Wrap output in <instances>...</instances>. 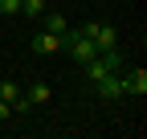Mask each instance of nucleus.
<instances>
[{
	"instance_id": "f257e3e1",
	"label": "nucleus",
	"mask_w": 147,
	"mask_h": 139,
	"mask_svg": "<svg viewBox=\"0 0 147 139\" xmlns=\"http://www.w3.org/2000/svg\"><path fill=\"white\" fill-rule=\"evenodd\" d=\"M61 53H69L74 61H82V65H86L90 57H98V45L90 41L86 33H78V29H65V33H61Z\"/></svg>"
},
{
	"instance_id": "f03ea898",
	"label": "nucleus",
	"mask_w": 147,
	"mask_h": 139,
	"mask_svg": "<svg viewBox=\"0 0 147 139\" xmlns=\"http://www.w3.org/2000/svg\"><path fill=\"white\" fill-rule=\"evenodd\" d=\"M33 53H61V37H57V33H37V37H33Z\"/></svg>"
},
{
	"instance_id": "7ed1b4c3",
	"label": "nucleus",
	"mask_w": 147,
	"mask_h": 139,
	"mask_svg": "<svg viewBox=\"0 0 147 139\" xmlns=\"http://www.w3.org/2000/svg\"><path fill=\"white\" fill-rule=\"evenodd\" d=\"M41 29H45V33H57V37H61V33L69 29V21H65L61 12H49V8H45V12H41Z\"/></svg>"
},
{
	"instance_id": "20e7f679",
	"label": "nucleus",
	"mask_w": 147,
	"mask_h": 139,
	"mask_svg": "<svg viewBox=\"0 0 147 139\" xmlns=\"http://www.w3.org/2000/svg\"><path fill=\"white\" fill-rule=\"evenodd\" d=\"M21 94L29 98V107H45V102H49V86L45 82H33L29 90H21Z\"/></svg>"
},
{
	"instance_id": "39448f33",
	"label": "nucleus",
	"mask_w": 147,
	"mask_h": 139,
	"mask_svg": "<svg viewBox=\"0 0 147 139\" xmlns=\"http://www.w3.org/2000/svg\"><path fill=\"white\" fill-rule=\"evenodd\" d=\"M21 12L29 16V21H41V12H45V0H21Z\"/></svg>"
},
{
	"instance_id": "423d86ee",
	"label": "nucleus",
	"mask_w": 147,
	"mask_h": 139,
	"mask_svg": "<svg viewBox=\"0 0 147 139\" xmlns=\"http://www.w3.org/2000/svg\"><path fill=\"white\" fill-rule=\"evenodd\" d=\"M0 98H4L8 107H12V98H21V86H16L12 78H4V82H0Z\"/></svg>"
},
{
	"instance_id": "0eeeda50",
	"label": "nucleus",
	"mask_w": 147,
	"mask_h": 139,
	"mask_svg": "<svg viewBox=\"0 0 147 139\" xmlns=\"http://www.w3.org/2000/svg\"><path fill=\"white\" fill-rule=\"evenodd\" d=\"M21 12V0H0V16H16Z\"/></svg>"
},
{
	"instance_id": "6e6552de",
	"label": "nucleus",
	"mask_w": 147,
	"mask_h": 139,
	"mask_svg": "<svg viewBox=\"0 0 147 139\" xmlns=\"http://www.w3.org/2000/svg\"><path fill=\"white\" fill-rule=\"evenodd\" d=\"M8 115H12V107H8V102H4V98H0V123H4V119H8Z\"/></svg>"
}]
</instances>
